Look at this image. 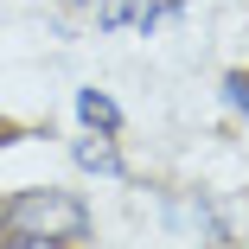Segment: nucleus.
Masks as SVG:
<instances>
[{"label": "nucleus", "instance_id": "nucleus-3", "mask_svg": "<svg viewBox=\"0 0 249 249\" xmlns=\"http://www.w3.org/2000/svg\"><path fill=\"white\" fill-rule=\"evenodd\" d=\"M77 115H83L89 128H103V134H115V128H122V109L109 103L103 89H77Z\"/></svg>", "mask_w": 249, "mask_h": 249}, {"label": "nucleus", "instance_id": "nucleus-6", "mask_svg": "<svg viewBox=\"0 0 249 249\" xmlns=\"http://www.w3.org/2000/svg\"><path fill=\"white\" fill-rule=\"evenodd\" d=\"M7 249H71V243H52V236H13Z\"/></svg>", "mask_w": 249, "mask_h": 249}, {"label": "nucleus", "instance_id": "nucleus-5", "mask_svg": "<svg viewBox=\"0 0 249 249\" xmlns=\"http://www.w3.org/2000/svg\"><path fill=\"white\" fill-rule=\"evenodd\" d=\"M103 19H109V26H122V19H134V0H103Z\"/></svg>", "mask_w": 249, "mask_h": 249}, {"label": "nucleus", "instance_id": "nucleus-7", "mask_svg": "<svg viewBox=\"0 0 249 249\" xmlns=\"http://www.w3.org/2000/svg\"><path fill=\"white\" fill-rule=\"evenodd\" d=\"M7 141H19V128H7V122H0V147H7Z\"/></svg>", "mask_w": 249, "mask_h": 249}, {"label": "nucleus", "instance_id": "nucleus-4", "mask_svg": "<svg viewBox=\"0 0 249 249\" xmlns=\"http://www.w3.org/2000/svg\"><path fill=\"white\" fill-rule=\"evenodd\" d=\"M224 96H230V109L249 122V71H230V77H224Z\"/></svg>", "mask_w": 249, "mask_h": 249}, {"label": "nucleus", "instance_id": "nucleus-2", "mask_svg": "<svg viewBox=\"0 0 249 249\" xmlns=\"http://www.w3.org/2000/svg\"><path fill=\"white\" fill-rule=\"evenodd\" d=\"M71 154H77V166H83V173H122L115 134H103V128H96V134H83V141L71 147Z\"/></svg>", "mask_w": 249, "mask_h": 249}, {"label": "nucleus", "instance_id": "nucleus-1", "mask_svg": "<svg viewBox=\"0 0 249 249\" xmlns=\"http://www.w3.org/2000/svg\"><path fill=\"white\" fill-rule=\"evenodd\" d=\"M0 224L13 236H52V243H77L89 230V211L77 192H19L0 205Z\"/></svg>", "mask_w": 249, "mask_h": 249}]
</instances>
